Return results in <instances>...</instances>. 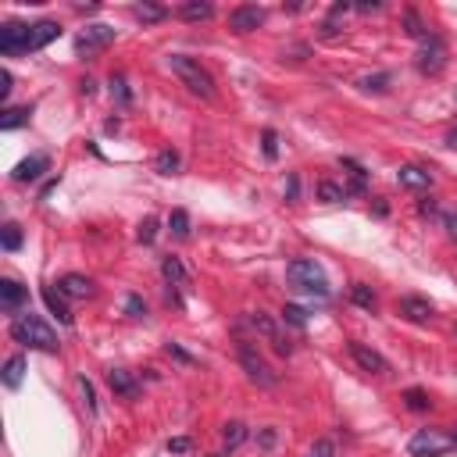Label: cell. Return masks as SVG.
<instances>
[{
	"instance_id": "cell-1",
	"label": "cell",
	"mask_w": 457,
	"mask_h": 457,
	"mask_svg": "<svg viewBox=\"0 0 457 457\" xmlns=\"http://www.w3.org/2000/svg\"><path fill=\"white\" fill-rule=\"evenodd\" d=\"M11 339L22 343V346H32V350H47V354L58 350V333L36 315H14L11 318Z\"/></svg>"
},
{
	"instance_id": "cell-2",
	"label": "cell",
	"mask_w": 457,
	"mask_h": 457,
	"mask_svg": "<svg viewBox=\"0 0 457 457\" xmlns=\"http://www.w3.org/2000/svg\"><path fill=\"white\" fill-rule=\"evenodd\" d=\"M286 279L293 289H300V293H318V297H328V279L318 261L311 258H297L286 265Z\"/></svg>"
},
{
	"instance_id": "cell-3",
	"label": "cell",
	"mask_w": 457,
	"mask_h": 457,
	"mask_svg": "<svg viewBox=\"0 0 457 457\" xmlns=\"http://www.w3.org/2000/svg\"><path fill=\"white\" fill-rule=\"evenodd\" d=\"M168 68L182 79V86H186L190 93L204 97V100L214 97V79L208 76V68H200V61L186 58V54H172V58H168Z\"/></svg>"
},
{
	"instance_id": "cell-4",
	"label": "cell",
	"mask_w": 457,
	"mask_h": 457,
	"mask_svg": "<svg viewBox=\"0 0 457 457\" xmlns=\"http://www.w3.org/2000/svg\"><path fill=\"white\" fill-rule=\"evenodd\" d=\"M450 450H457V436L447 429H418L408 443L411 457H443Z\"/></svg>"
},
{
	"instance_id": "cell-5",
	"label": "cell",
	"mask_w": 457,
	"mask_h": 457,
	"mask_svg": "<svg viewBox=\"0 0 457 457\" xmlns=\"http://www.w3.org/2000/svg\"><path fill=\"white\" fill-rule=\"evenodd\" d=\"M414 68L422 71V76H440L447 68V43L440 36H425L422 40V47L414 54Z\"/></svg>"
},
{
	"instance_id": "cell-6",
	"label": "cell",
	"mask_w": 457,
	"mask_h": 457,
	"mask_svg": "<svg viewBox=\"0 0 457 457\" xmlns=\"http://www.w3.org/2000/svg\"><path fill=\"white\" fill-rule=\"evenodd\" d=\"M111 43H115V29L111 25H86L76 36V54L79 58H93V54L107 50Z\"/></svg>"
},
{
	"instance_id": "cell-7",
	"label": "cell",
	"mask_w": 457,
	"mask_h": 457,
	"mask_svg": "<svg viewBox=\"0 0 457 457\" xmlns=\"http://www.w3.org/2000/svg\"><path fill=\"white\" fill-rule=\"evenodd\" d=\"M240 364L247 368V375L258 382V386H276V382H279V375L268 368V361L258 354V346H254V343H240Z\"/></svg>"
},
{
	"instance_id": "cell-8",
	"label": "cell",
	"mask_w": 457,
	"mask_h": 457,
	"mask_svg": "<svg viewBox=\"0 0 457 457\" xmlns=\"http://www.w3.org/2000/svg\"><path fill=\"white\" fill-rule=\"evenodd\" d=\"M265 18H268L265 8H258V4H240V8L229 11V29L240 32V36H247V32H254V29H261Z\"/></svg>"
},
{
	"instance_id": "cell-9",
	"label": "cell",
	"mask_w": 457,
	"mask_h": 457,
	"mask_svg": "<svg viewBox=\"0 0 457 457\" xmlns=\"http://www.w3.org/2000/svg\"><path fill=\"white\" fill-rule=\"evenodd\" d=\"M29 40H32V25H22V22L0 25V54H29Z\"/></svg>"
},
{
	"instance_id": "cell-10",
	"label": "cell",
	"mask_w": 457,
	"mask_h": 457,
	"mask_svg": "<svg viewBox=\"0 0 457 457\" xmlns=\"http://www.w3.org/2000/svg\"><path fill=\"white\" fill-rule=\"evenodd\" d=\"M247 322L254 325V333H261V336H265L271 346H276L279 354H293V343H289V339L279 333V325L271 322V318L265 315V311H254V315H247Z\"/></svg>"
},
{
	"instance_id": "cell-11",
	"label": "cell",
	"mask_w": 457,
	"mask_h": 457,
	"mask_svg": "<svg viewBox=\"0 0 457 457\" xmlns=\"http://www.w3.org/2000/svg\"><path fill=\"white\" fill-rule=\"evenodd\" d=\"M346 350H350V357H354V364H357L361 372H372V375H390V361L382 357L379 350H372V346H364V343H350Z\"/></svg>"
},
{
	"instance_id": "cell-12",
	"label": "cell",
	"mask_w": 457,
	"mask_h": 457,
	"mask_svg": "<svg viewBox=\"0 0 457 457\" xmlns=\"http://www.w3.org/2000/svg\"><path fill=\"white\" fill-rule=\"evenodd\" d=\"M432 311H436V307H432L429 297H414V293H411V297H400V300H397V315L408 318V322H414V325L429 322Z\"/></svg>"
},
{
	"instance_id": "cell-13",
	"label": "cell",
	"mask_w": 457,
	"mask_h": 457,
	"mask_svg": "<svg viewBox=\"0 0 457 457\" xmlns=\"http://www.w3.org/2000/svg\"><path fill=\"white\" fill-rule=\"evenodd\" d=\"M29 304V289L14 279H0V307L8 315H22V307Z\"/></svg>"
},
{
	"instance_id": "cell-14",
	"label": "cell",
	"mask_w": 457,
	"mask_h": 457,
	"mask_svg": "<svg viewBox=\"0 0 457 457\" xmlns=\"http://www.w3.org/2000/svg\"><path fill=\"white\" fill-rule=\"evenodd\" d=\"M47 168H50V157H47V154H32V157H25V161L14 164L11 179H14V182H36Z\"/></svg>"
},
{
	"instance_id": "cell-15",
	"label": "cell",
	"mask_w": 457,
	"mask_h": 457,
	"mask_svg": "<svg viewBox=\"0 0 457 457\" xmlns=\"http://www.w3.org/2000/svg\"><path fill=\"white\" fill-rule=\"evenodd\" d=\"M107 386H111V393H118L125 400L140 397V382L133 379V372H125V368H107Z\"/></svg>"
},
{
	"instance_id": "cell-16",
	"label": "cell",
	"mask_w": 457,
	"mask_h": 457,
	"mask_svg": "<svg viewBox=\"0 0 457 457\" xmlns=\"http://www.w3.org/2000/svg\"><path fill=\"white\" fill-rule=\"evenodd\" d=\"M397 182H400L404 190H429V186H432V172L418 168V164H400Z\"/></svg>"
},
{
	"instance_id": "cell-17",
	"label": "cell",
	"mask_w": 457,
	"mask_h": 457,
	"mask_svg": "<svg viewBox=\"0 0 457 457\" xmlns=\"http://www.w3.org/2000/svg\"><path fill=\"white\" fill-rule=\"evenodd\" d=\"M58 289L65 297L71 300H86V297H93V279H86V276H76V271H68V276L58 282Z\"/></svg>"
},
{
	"instance_id": "cell-18",
	"label": "cell",
	"mask_w": 457,
	"mask_h": 457,
	"mask_svg": "<svg viewBox=\"0 0 457 457\" xmlns=\"http://www.w3.org/2000/svg\"><path fill=\"white\" fill-rule=\"evenodd\" d=\"M58 36H61V25H58V22H50V18H47V22H36V25H32L29 50H43L47 43H54V40H58Z\"/></svg>"
},
{
	"instance_id": "cell-19",
	"label": "cell",
	"mask_w": 457,
	"mask_h": 457,
	"mask_svg": "<svg viewBox=\"0 0 457 457\" xmlns=\"http://www.w3.org/2000/svg\"><path fill=\"white\" fill-rule=\"evenodd\" d=\"M182 22H208V18L214 14V8L208 4V0H186V4H179L175 11Z\"/></svg>"
},
{
	"instance_id": "cell-20",
	"label": "cell",
	"mask_w": 457,
	"mask_h": 457,
	"mask_svg": "<svg viewBox=\"0 0 457 457\" xmlns=\"http://www.w3.org/2000/svg\"><path fill=\"white\" fill-rule=\"evenodd\" d=\"M0 379H4V386L8 390H18L22 386V379H25V357L22 354H14L4 361V372H0Z\"/></svg>"
},
{
	"instance_id": "cell-21",
	"label": "cell",
	"mask_w": 457,
	"mask_h": 457,
	"mask_svg": "<svg viewBox=\"0 0 457 457\" xmlns=\"http://www.w3.org/2000/svg\"><path fill=\"white\" fill-rule=\"evenodd\" d=\"M43 304L50 307V315H58V322H71V311H68V304H65V293L61 289H54V286H43Z\"/></svg>"
},
{
	"instance_id": "cell-22",
	"label": "cell",
	"mask_w": 457,
	"mask_h": 457,
	"mask_svg": "<svg viewBox=\"0 0 457 457\" xmlns=\"http://www.w3.org/2000/svg\"><path fill=\"white\" fill-rule=\"evenodd\" d=\"M161 276H164V282L179 286V282H186V279H190V271H186V265H182L175 254H168V258H161Z\"/></svg>"
},
{
	"instance_id": "cell-23",
	"label": "cell",
	"mask_w": 457,
	"mask_h": 457,
	"mask_svg": "<svg viewBox=\"0 0 457 457\" xmlns=\"http://www.w3.org/2000/svg\"><path fill=\"white\" fill-rule=\"evenodd\" d=\"M346 197H350V190L339 186V182H333V179H322L318 182V200H325V204H343Z\"/></svg>"
},
{
	"instance_id": "cell-24",
	"label": "cell",
	"mask_w": 457,
	"mask_h": 457,
	"mask_svg": "<svg viewBox=\"0 0 457 457\" xmlns=\"http://www.w3.org/2000/svg\"><path fill=\"white\" fill-rule=\"evenodd\" d=\"M339 164H343L346 172H350V193H364V190H368V172H364L354 157H343Z\"/></svg>"
},
{
	"instance_id": "cell-25",
	"label": "cell",
	"mask_w": 457,
	"mask_h": 457,
	"mask_svg": "<svg viewBox=\"0 0 457 457\" xmlns=\"http://www.w3.org/2000/svg\"><path fill=\"white\" fill-rule=\"evenodd\" d=\"M357 89H364V93H386V89H390V71L361 76V79H357Z\"/></svg>"
},
{
	"instance_id": "cell-26",
	"label": "cell",
	"mask_w": 457,
	"mask_h": 457,
	"mask_svg": "<svg viewBox=\"0 0 457 457\" xmlns=\"http://www.w3.org/2000/svg\"><path fill=\"white\" fill-rule=\"evenodd\" d=\"M346 11H350V4H346V0H343V4H333V11H328V18L322 22V36H325V40H336V36H339L336 22H339V18H343Z\"/></svg>"
},
{
	"instance_id": "cell-27",
	"label": "cell",
	"mask_w": 457,
	"mask_h": 457,
	"mask_svg": "<svg viewBox=\"0 0 457 457\" xmlns=\"http://www.w3.org/2000/svg\"><path fill=\"white\" fill-rule=\"evenodd\" d=\"M29 115H32V107H8L4 118H0V129L11 133V129H18V125H25V122H29Z\"/></svg>"
},
{
	"instance_id": "cell-28",
	"label": "cell",
	"mask_w": 457,
	"mask_h": 457,
	"mask_svg": "<svg viewBox=\"0 0 457 457\" xmlns=\"http://www.w3.org/2000/svg\"><path fill=\"white\" fill-rule=\"evenodd\" d=\"M222 440H225V450H236L247 440V425L243 422H225L222 425Z\"/></svg>"
},
{
	"instance_id": "cell-29",
	"label": "cell",
	"mask_w": 457,
	"mask_h": 457,
	"mask_svg": "<svg viewBox=\"0 0 457 457\" xmlns=\"http://www.w3.org/2000/svg\"><path fill=\"white\" fill-rule=\"evenodd\" d=\"M168 229H172L175 240H190V214L182 211V208H175V211L168 214Z\"/></svg>"
},
{
	"instance_id": "cell-30",
	"label": "cell",
	"mask_w": 457,
	"mask_h": 457,
	"mask_svg": "<svg viewBox=\"0 0 457 457\" xmlns=\"http://www.w3.org/2000/svg\"><path fill=\"white\" fill-rule=\"evenodd\" d=\"M400 18H404V32H408V36H414V40H425V36H429V32H425V22L418 18V11H414V8H408Z\"/></svg>"
},
{
	"instance_id": "cell-31",
	"label": "cell",
	"mask_w": 457,
	"mask_h": 457,
	"mask_svg": "<svg viewBox=\"0 0 457 457\" xmlns=\"http://www.w3.org/2000/svg\"><path fill=\"white\" fill-rule=\"evenodd\" d=\"M154 168H157L161 175H175V172H179V154H175L172 147H164V151L154 157Z\"/></svg>"
},
{
	"instance_id": "cell-32",
	"label": "cell",
	"mask_w": 457,
	"mask_h": 457,
	"mask_svg": "<svg viewBox=\"0 0 457 457\" xmlns=\"http://www.w3.org/2000/svg\"><path fill=\"white\" fill-rule=\"evenodd\" d=\"M107 86H111V97L118 100V107H129L133 104V93H129V82H125V76H111V79H107Z\"/></svg>"
},
{
	"instance_id": "cell-33",
	"label": "cell",
	"mask_w": 457,
	"mask_h": 457,
	"mask_svg": "<svg viewBox=\"0 0 457 457\" xmlns=\"http://www.w3.org/2000/svg\"><path fill=\"white\" fill-rule=\"evenodd\" d=\"M350 300L364 311H375V293H372V286H364V282H354L350 286Z\"/></svg>"
},
{
	"instance_id": "cell-34",
	"label": "cell",
	"mask_w": 457,
	"mask_h": 457,
	"mask_svg": "<svg viewBox=\"0 0 457 457\" xmlns=\"http://www.w3.org/2000/svg\"><path fill=\"white\" fill-rule=\"evenodd\" d=\"M404 404H408L411 411H429V408H432V400H429L425 390H418V386H414V390H404Z\"/></svg>"
},
{
	"instance_id": "cell-35",
	"label": "cell",
	"mask_w": 457,
	"mask_h": 457,
	"mask_svg": "<svg viewBox=\"0 0 457 457\" xmlns=\"http://www.w3.org/2000/svg\"><path fill=\"white\" fill-rule=\"evenodd\" d=\"M0 243H4V250H18L22 247V229H18L14 222H8L4 229H0Z\"/></svg>"
},
{
	"instance_id": "cell-36",
	"label": "cell",
	"mask_w": 457,
	"mask_h": 457,
	"mask_svg": "<svg viewBox=\"0 0 457 457\" xmlns=\"http://www.w3.org/2000/svg\"><path fill=\"white\" fill-rule=\"evenodd\" d=\"M154 236H157V218H143L140 229H136V240H140L143 247H151V243H154Z\"/></svg>"
},
{
	"instance_id": "cell-37",
	"label": "cell",
	"mask_w": 457,
	"mask_h": 457,
	"mask_svg": "<svg viewBox=\"0 0 457 457\" xmlns=\"http://www.w3.org/2000/svg\"><path fill=\"white\" fill-rule=\"evenodd\" d=\"M282 322L304 328V325H307V311H304V307H297V304H286V307H282Z\"/></svg>"
},
{
	"instance_id": "cell-38",
	"label": "cell",
	"mask_w": 457,
	"mask_h": 457,
	"mask_svg": "<svg viewBox=\"0 0 457 457\" xmlns=\"http://www.w3.org/2000/svg\"><path fill=\"white\" fill-rule=\"evenodd\" d=\"M164 14H168V11H164L161 4H140V8H136V18H140V22H161Z\"/></svg>"
},
{
	"instance_id": "cell-39",
	"label": "cell",
	"mask_w": 457,
	"mask_h": 457,
	"mask_svg": "<svg viewBox=\"0 0 457 457\" xmlns=\"http://www.w3.org/2000/svg\"><path fill=\"white\" fill-rule=\"evenodd\" d=\"M125 315L129 318H147V304H143V297H136V293L125 297Z\"/></svg>"
},
{
	"instance_id": "cell-40",
	"label": "cell",
	"mask_w": 457,
	"mask_h": 457,
	"mask_svg": "<svg viewBox=\"0 0 457 457\" xmlns=\"http://www.w3.org/2000/svg\"><path fill=\"white\" fill-rule=\"evenodd\" d=\"M307 457H336V447H333V440H315V447L307 450Z\"/></svg>"
},
{
	"instance_id": "cell-41",
	"label": "cell",
	"mask_w": 457,
	"mask_h": 457,
	"mask_svg": "<svg viewBox=\"0 0 457 457\" xmlns=\"http://www.w3.org/2000/svg\"><path fill=\"white\" fill-rule=\"evenodd\" d=\"M261 140H265V157H268V161H276V157H279V136L271 133V129H265Z\"/></svg>"
},
{
	"instance_id": "cell-42",
	"label": "cell",
	"mask_w": 457,
	"mask_h": 457,
	"mask_svg": "<svg viewBox=\"0 0 457 457\" xmlns=\"http://www.w3.org/2000/svg\"><path fill=\"white\" fill-rule=\"evenodd\" d=\"M11 82H14V79H11V71H8V68H0V97H4V100L11 97V89H14Z\"/></svg>"
},
{
	"instance_id": "cell-43",
	"label": "cell",
	"mask_w": 457,
	"mask_h": 457,
	"mask_svg": "<svg viewBox=\"0 0 457 457\" xmlns=\"http://www.w3.org/2000/svg\"><path fill=\"white\" fill-rule=\"evenodd\" d=\"M79 386H82V397H86V404H89V411H93V414H97V400H93V386H89V379H86V375L79 379Z\"/></svg>"
},
{
	"instance_id": "cell-44",
	"label": "cell",
	"mask_w": 457,
	"mask_h": 457,
	"mask_svg": "<svg viewBox=\"0 0 457 457\" xmlns=\"http://www.w3.org/2000/svg\"><path fill=\"white\" fill-rule=\"evenodd\" d=\"M193 443L186 440V436H175V440H168V454H186Z\"/></svg>"
},
{
	"instance_id": "cell-45",
	"label": "cell",
	"mask_w": 457,
	"mask_h": 457,
	"mask_svg": "<svg viewBox=\"0 0 457 457\" xmlns=\"http://www.w3.org/2000/svg\"><path fill=\"white\" fill-rule=\"evenodd\" d=\"M443 229H447L450 240L457 243V214H454V211H447V214H443Z\"/></svg>"
},
{
	"instance_id": "cell-46",
	"label": "cell",
	"mask_w": 457,
	"mask_h": 457,
	"mask_svg": "<svg viewBox=\"0 0 457 457\" xmlns=\"http://www.w3.org/2000/svg\"><path fill=\"white\" fill-rule=\"evenodd\" d=\"M164 350H168L175 361H182V364H193V357L186 354V350H182V346H175V343H168V346H164Z\"/></svg>"
},
{
	"instance_id": "cell-47",
	"label": "cell",
	"mask_w": 457,
	"mask_h": 457,
	"mask_svg": "<svg viewBox=\"0 0 457 457\" xmlns=\"http://www.w3.org/2000/svg\"><path fill=\"white\" fill-rule=\"evenodd\" d=\"M258 443H261L265 450H271V447H276V429H265V432L258 436Z\"/></svg>"
},
{
	"instance_id": "cell-48",
	"label": "cell",
	"mask_w": 457,
	"mask_h": 457,
	"mask_svg": "<svg viewBox=\"0 0 457 457\" xmlns=\"http://www.w3.org/2000/svg\"><path fill=\"white\" fill-rule=\"evenodd\" d=\"M297 193H300V182H297V175H289V179H286V197L297 200Z\"/></svg>"
},
{
	"instance_id": "cell-49",
	"label": "cell",
	"mask_w": 457,
	"mask_h": 457,
	"mask_svg": "<svg viewBox=\"0 0 457 457\" xmlns=\"http://www.w3.org/2000/svg\"><path fill=\"white\" fill-rule=\"evenodd\" d=\"M382 4H379V0H361V4H357V11L361 14H368V11H379Z\"/></svg>"
},
{
	"instance_id": "cell-50",
	"label": "cell",
	"mask_w": 457,
	"mask_h": 457,
	"mask_svg": "<svg viewBox=\"0 0 457 457\" xmlns=\"http://www.w3.org/2000/svg\"><path fill=\"white\" fill-rule=\"evenodd\" d=\"M447 147H454V151H457V125H454V129L447 133Z\"/></svg>"
},
{
	"instance_id": "cell-51",
	"label": "cell",
	"mask_w": 457,
	"mask_h": 457,
	"mask_svg": "<svg viewBox=\"0 0 457 457\" xmlns=\"http://www.w3.org/2000/svg\"><path fill=\"white\" fill-rule=\"evenodd\" d=\"M418 211H422V214H432V211H436V204H432V200H425V204H418Z\"/></svg>"
},
{
	"instance_id": "cell-52",
	"label": "cell",
	"mask_w": 457,
	"mask_h": 457,
	"mask_svg": "<svg viewBox=\"0 0 457 457\" xmlns=\"http://www.w3.org/2000/svg\"><path fill=\"white\" fill-rule=\"evenodd\" d=\"M208 457H225V454H208Z\"/></svg>"
}]
</instances>
